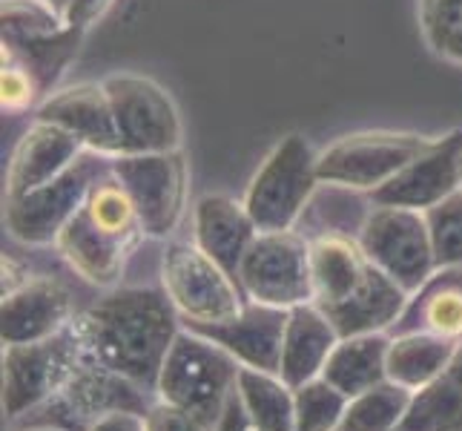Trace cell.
Segmentation results:
<instances>
[{"mask_svg":"<svg viewBox=\"0 0 462 431\" xmlns=\"http://www.w3.org/2000/svg\"><path fill=\"white\" fill-rule=\"evenodd\" d=\"M87 153L89 150L78 136L52 121L35 118L12 150L6 170V199L23 196L29 190L58 179L81 162V155Z\"/></svg>","mask_w":462,"mask_h":431,"instance_id":"2e32d148","label":"cell"},{"mask_svg":"<svg viewBox=\"0 0 462 431\" xmlns=\"http://www.w3.org/2000/svg\"><path fill=\"white\" fill-rule=\"evenodd\" d=\"M216 431H259V428L253 426V420L247 417V411H245L242 400H238V394H233L225 414H221Z\"/></svg>","mask_w":462,"mask_h":431,"instance_id":"74e56055","label":"cell"},{"mask_svg":"<svg viewBox=\"0 0 462 431\" xmlns=\"http://www.w3.org/2000/svg\"><path fill=\"white\" fill-rule=\"evenodd\" d=\"M442 61H448V63H454V67H462V26L454 32L451 35V41L442 46V50L437 52Z\"/></svg>","mask_w":462,"mask_h":431,"instance_id":"ab89813d","label":"cell"},{"mask_svg":"<svg viewBox=\"0 0 462 431\" xmlns=\"http://www.w3.org/2000/svg\"><path fill=\"white\" fill-rule=\"evenodd\" d=\"M43 95L35 84V78L29 75L23 63L4 55V67H0V104L4 113H26V109H38Z\"/></svg>","mask_w":462,"mask_h":431,"instance_id":"836d02e7","label":"cell"},{"mask_svg":"<svg viewBox=\"0 0 462 431\" xmlns=\"http://www.w3.org/2000/svg\"><path fill=\"white\" fill-rule=\"evenodd\" d=\"M35 118L52 121L84 141V147L95 155L118 158L121 136L113 116V104L101 81H81L72 87L55 89L46 95L35 109Z\"/></svg>","mask_w":462,"mask_h":431,"instance_id":"9a60e30c","label":"cell"},{"mask_svg":"<svg viewBox=\"0 0 462 431\" xmlns=\"http://www.w3.org/2000/svg\"><path fill=\"white\" fill-rule=\"evenodd\" d=\"M89 360L87 345L75 328H69L41 342L4 345V411L18 420L23 414L38 411L67 386L78 365Z\"/></svg>","mask_w":462,"mask_h":431,"instance_id":"8992f818","label":"cell"},{"mask_svg":"<svg viewBox=\"0 0 462 431\" xmlns=\"http://www.w3.org/2000/svg\"><path fill=\"white\" fill-rule=\"evenodd\" d=\"M339 331L325 316V311L308 302L299 305L288 316V331H284L282 345V369L279 377L291 389L305 386V382L322 377L330 351L339 342Z\"/></svg>","mask_w":462,"mask_h":431,"instance_id":"44dd1931","label":"cell"},{"mask_svg":"<svg viewBox=\"0 0 462 431\" xmlns=\"http://www.w3.org/2000/svg\"><path fill=\"white\" fill-rule=\"evenodd\" d=\"M89 431H147V426H144V414L116 411V414L101 417L98 423H92Z\"/></svg>","mask_w":462,"mask_h":431,"instance_id":"8d00e7d4","label":"cell"},{"mask_svg":"<svg viewBox=\"0 0 462 431\" xmlns=\"http://www.w3.org/2000/svg\"><path fill=\"white\" fill-rule=\"evenodd\" d=\"M55 250L84 282L101 287V291H113L138 248L95 225L87 207H81L69 225L60 230Z\"/></svg>","mask_w":462,"mask_h":431,"instance_id":"ac0fdd59","label":"cell"},{"mask_svg":"<svg viewBox=\"0 0 462 431\" xmlns=\"http://www.w3.org/2000/svg\"><path fill=\"white\" fill-rule=\"evenodd\" d=\"M400 431H462V342L439 377L413 394Z\"/></svg>","mask_w":462,"mask_h":431,"instance_id":"484cf974","label":"cell"},{"mask_svg":"<svg viewBox=\"0 0 462 431\" xmlns=\"http://www.w3.org/2000/svg\"><path fill=\"white\" fill-rule=\"evenodd\" d=\"M84 29L69 26L67 32L52 38H38V41H23V43H4L0 55H9L29 70V75L35 78V84L41 95H52L58 89L60 75L69 70V63L78 55V46H81Z\"/></svg>","mask_w":462,"mask_h":431,"instance_id":"83f0119b","label":"cell"},{"mask_svg":"<svg viewBox=\"0 0 462 431\" xmlns=\"http://www.w3.org/2000/svg\"><path fill=\"white\" fill-rule=\"evenodd\" d=\"M144 426L147 431H216L199 414L164 400H152V406L144 414Z\"/></svg>","mask_w":462,"mask_h":431,"instance_id":"e575fe53","label":"cell"},{"mask_svg":"<svg viewBox=\"0 0 462 431\" xmlns=\"http://www.w3.org/2000/svg\"><path fill=\"white\" fill-rule=\"evenodd\" d=\"M457 190H462V130L434 136L431 147L371 196L374 204L411 207V211L428 213Z\"/></svg>","mask_w":462,"mask_h":431,"instance_id":"4fadbf2b","label":"cell"},{"mask_svg":"<svg viewBox=\"0 0 462 431\" xmlns=\"http://www.w3.org/2000/svg\"><path fill=\"white\" fill-rule=\"evenodd\" d=\"M431 331L437 337L462 342V265L437 267L417 294H411L408 308L393 333Z\"/></svg>","mask_w":462,"mask_h":431,"instance_id":"603a6c76","label":"cell"},{"mask_svg":"<svg viewBox=\"0 0 462 431\" xmlns=\"http://www.w3.org/2000/svg\"><path fill=\"white\" fill-rule=\"evenodd\" d=\"M109 170L133 196L147 239H170L179 230L189 201V162L184 150L118 155L109 158Z\"/></svg>","mask_w":462,"mask_h":431,"instance_id":"30bf717a","label":"cell"},{"mask_svg":"<svg viewBox=\"0 0 462 431\" xmlns=\"http://www.w3.org/2000/svg\"><path fill=\"white\" fill-rule=\"evenodd\" d=\"M113 4L116 0H72L69 9H67V21L87 32L92 23H98L104 18Z\"/></svg>","mask_w":462,"mask_h":431,"instance_id":"d590c367","label":"cell"},{"mask_svg":"<svg viewBox=\"0 0 462 431\" xmlns=\"http://www.w3.org/2000/svg\"><path fill=\"white\" fill-rule=\"evenodd\" d=\"M296 394V431H337L347 408V397L333 389L325 377H316L305 386L293 389Z\"/></svg>","mask_w":462,"mask_h":431,"instance_id":"4dcf8cb0","label":"cell"},{"mask_svg":"<svg viewBox=\"0 0 462 431\" xmlns=\"http://www.w3.org/2000/svg\"><path fill=\"white\" fill-rule=\"evenodd\" d=\"M356 242L365 257L408 294H417L437 270L434 236L422 211L374 204L362 221Z\"/></svg>","mask_w":462,"mask_h":431,"instance_id":"ba28073f","label":"cell"},{"mask_svg":"<svg viewBox=\"0 0 462 431\" xmlns=\"http://www.w3.org/2000/svg\"><path fill=\"white\" fill-rule=\"evenodd\" d=\"M238 285L250 302L293 311L313 302L310 239L296 230H259L238 267Z\"/></svg>","mask_w":462,"mask_h":431,"instance_id":"9c48e42d","label":"cell"},{"mask_svg":"<svg viewBox=\"0 0 462 431\" xmlns=\"http://www.w3.org/2000/svg\"><path fill=\"white\" fill-rule=\"evenodd\" d=\"M162 287L187 325L230 323L247 305L233 274L193 242L175 239L162 253Z\"/></svg>","mask_w":462,"mask_h":431,"instance_id":"277c9868","label":"cell"},{"mask_svg":"<svg viewBox=\"0 0 462 431\" xmlns=\"http://www.w3.org/2000/svg\"><path fill=\"white\" fill-rule=\"evenodd\" d=\"M14 431H67V428H58V426H43V423H32L23 428H14Z\"/></svg>","mask_w":462,"mask_h":431,"instance_id":"60d3db41","label":"cell"},{"mask_svg":"<svg viewBox=\"0 0 462 431\" xmlns=\"http://www.w3.org/2000/svg\"><path fill=\"white\" fill-rule=\"evenodd\" d=\"M50 4H52V6H58V9H60L63 14H67V9H69V4H72V0H50Z\"/></svg>","mask_w":462,"mask_h":431,"instance_id":"b9f144b4","label":"cell"},{"mask_svg":"<svg viewBox=\"0 0 462 431\" xmlns=\"http://www.w3.org/2000/svg\"><path fill=\"white\" fill-rule=\"evenodd\" d=\"M371 259L362 245L345 233H322L310 239V274H313V305L333 308L345 302L365 282Z\"/></svg>","mask_w":462,"mask_h":431,"instance_id":"7402d4cb","label":"cell"},{"mask_svg":"<svg viewBox=\"0 0 462 431\" xmlns=\"http://www.w3.org/2000/svg\"><path fill=\"white\" fill-rule=\"evenodd\" d=\"M454 340L437 337L431 331L393 333L388 345V379L417 394L425 389L457 354Z\"/></svg>","mask_w":462,"mask_h":431,"instance_id":"d4e9b609","label":"cell"},{"mask_svg":"<svg viewBox=\"0 0 462 431\" xmlns=\"http://www.w3.org/2000/svg\"><path fill=\"white\" fill-rule=\"evenodd\" d=\"M259 228L245 199L227 193H207L193 204V242L238 279L245 253L256 242Z\"/></svg>","mask_w":462,"mask_h":431,"instance_id":"d6986e66","label":"cell"},{"mask_svg":"<svg viewBox=\"0 0 462 431\" xmlns=\"http://www.w3.org/2000/svg\"><path fill=\"white\" fill-rule=\"evenodd\" d=\"M431 141L434 136L405 130H359L339 136L325 150H319V179L330 187L376 193L431 147Z\"/></svg>","mask_w":462,"mask_h":431,"instance_id":"5b68a950","label":"cell"},{"mask_svg":"<svg viewBox=\"0 0 462 431\" xmlns=\"http://www.w3.org/2000/svg\"><path fill=\"white\" fill-rule=\"evenodd\" d=\"M288 316L291 311L259 305L250 302L242 308L236 319L218 325H187L204 337H210L225 351L245 365V369H259V371H273L282 369V345H284V331H288Z\"/></svg>","mask_w":462,"mask_h":431,"instance_id":"e0dca14e","label":"cell"},{"mask_svg":"<svg viewBox=\"0 0 462 431\" xmlns=\"http://www.w3.org/2000/svg\"><path fill=\"white\" fill-rule=\"evenodd\" d=\"M150 391L135 386L106 365L95 362L92 357L78 365V371L69 377L50 403L32 414H43V426H58L67 431H89L92 423H98L106 414L116 411H135L147 414Z\"/></svg>","mask_w":462,"mask_h":431,"instance_id":"7c38bea8","label":"cell"},{"mask_svg":"<svg viewBox=\"0 0 462 431\" xmlns=\"http://www.w3.org/2000/svg\"><path fill=\"white\" fill-rule=\"evenodd\" d=\"M0 23H4V43L52 38L72 26L67 14L50 0H4Z\"/></svg>","mask_w":462,"mask_h":431,"instance_id":"f546056e","label":"cell"},{"mask_svg":"<svg viewBox=\"0 0 462 431\" xmlns=\"http://www.w3.org/2000/svg\"><path fill=\"white\" fill-rule=\"evenodd\" d=\"M413 403V391L385 379L379 386L350 397L337 431H400Z\"/></svg>","mask_w":462,"mask_h":431,"instance_id":"f1b7e54d","label":"cell"},{"mask_svg":"<svg viewBox=\"0 0 462 431\" xmlns=\"http://www.w3.org/2000/svg\"><path fill=\"white\" fill-rule=\"evenodd\" d=\"M411 294L402 291L385 270L371 265L368 276L345 302L325 308V316L339 331V337H359V333H385L402 319Z\"/></svg>","mask_w":462,"mask_h":431,"instance_id":"ffe728a7","label":"cell"},{"mask_svg":"<svg viewBox=\"0 0 462 431\" xmlns=\"http://www.w3.org/2000/svg\"><path fill=\"white\" fill-rule=\"evenodd\" d=\"M69 287L55 276L32 274L21 287L4 294L0 308V337L4 345H26L50 340L75 319Z\"/></svg>","mask_w":462,"mask_h":431,"instance_id":"5bb4252c","label":"cell"},{"mask_svg":"<svg viewBox=\"0 0 462 431\" xmlns=\"http://www.w3.org/2000/svg\"><path fill=\"white\" fill-rule=\"evenodd\" d=\"M75 328L95 362L155 394L181 316L164 287H113L75 316Z\"/></svg>","mask_w":462,"mask_h":431,"instance_id":"6da1fadb","label":"cell"},{"mask_svg":"<svg viewBox=\"0 0 462 431\" xmlns=\"http://www.w3.org/2000/svg\"><path fill=\"white\" fill-rule=\"evenodd\" d=\"M434 236L437 267L462 265V190L425 213Z\"/></svg>","mask_w":462,"mask_h":431,"instance_id":"1f68e13d","label":"cell"},{"mask_svg":"<svg viewBox=\"0 0 462 431\" xmlns=\"http://www.w3.org/2000/svg\"><path fill=\"white\" fill-rule=\"evenodd\" d=\"M236 394L259 431H296V394L273 371H238Z\"/></svg>","mask_w":462,"mask_h":431,"instance_id":"4316f807","label":"cell"},{"mask_svg":"<svg viewBox=\"0 0 462 431\" xmlns=\"http://www.w3.org/2000/svg\"><path fill=\"white\" fill-rule=\"evenodd\" d=\"M109 167V158L87 153L81 162L69 167L58 179L46 182L23 196L6 199V230L14 242L26 248L55 245L60 230L81 211L92 184Z\"/></svg>","mask_w":462,"mask_h":431,"instance_id":"8fae6325","label":"cell"},{"mask_svg":"<svg viewBox=\"0 0 462 431\" xmlns=\"http://www.w3.org/2000/svg\"><path fill=\"white\" fill-rule=\"evenodd\" d=\"M388 345L385 333H359L342 337L330 351L322 377L333 389H339L347 400L388 379Z\"/></svg>","mask_w":462,"mask_h":431,"instance_id":"cb8c5ba5","label":"cell"},{"mask_svg":"<svg viewBox=\"0 0 462 431\" xmlns=\"http://www.w3.org/2000/svg\"><path fill=\"white\" fill-rule=\"evenodd\" d=\"M238 371L242 362L230 351L193 328H181L158 374L155 400L193 411L216 428L236 394Z\"/></svg>","mask_w":462,"mask_h":431,"instance_id":"7a4b0ae2","label":"cell"},{"mask_svg":"<svg viewBox=\"0 0 462 431\" xmlns=\"http://www.w3.org/2000/svg\"><path fill=\"white\" fill-rule=\"evenodd\" d=\"M417 18L428 50L437 55L462 26V0H420Z\"/></svg>","mask_w":462,"mask_h":431,"instance_id":"d6a6232c","label":"cell"},{"mask_svg":"<svg viewBox=\"0 0 462 431\" xmlns=\"http://www.w3.org/2000/svg\"><path fill=\"white\" fill-rule=\"evenodd\" d=\"M101 84L113 104L121 155L181 150L184 124L167 87L138 72H113Z\"/></svg>","mask_w":462,"mask_h":431,"instance_id":"52a82bcc","label":"cell"},{"mask_svg":"<svg viewBox=\"0 0 462 431\" xmlns=\"http://www.w3.org/2000/svg\"><path fill=\"white\" fill-rule=\"evenodd\" d=\"M32 274L29 270L18 262V259H12V257H4V294L14 291V287H21Z\"/></svg>","mask_w":462,"mask_h":431,"instance_id":"f35d334b","label":"cell"},{"mask_svg":"<svg viewBox=\"0 0 462 431\" xmlns=\"http://www.w3.org/2000/svg\"><path fill=\"white\" fill-rule=\"evenodd\" d=\"M319 184V153L301 133H288L253 173L245 204L259 230H293Z\"/></svg>","mask_w":462,"mask_h":431,"instance_id":"3957f363","label":"cell"}]
</instances>
